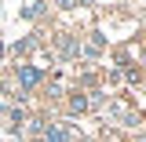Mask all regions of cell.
Returning <instances> with one entry per match:
<instances>
[{
    "instance_id": "cell-1",
    "label": "cell",
    "mask_w": 146,
    "mask_h": 142,
    "mask_svg": "<svg viewBox=\"0 0 146 142\" xmlns=\"http://www.w3.org/2000/svg\"><path fill=\"white\" fill-rule=\"evenodd\" d=\"M18 84L26 91L33 88V84H40V69H36V66H18Z\"/></svg>"
},
{
    "instance_id": "cell-2",
    "label": "cell",
    "mask_w": 146,
    "mask_h": 142,
    "mask_svg": "<svg viewBox=\"0 0 146 142\" xmlns=\"http://www.w3.org/2000/svg\"><path fill=\"white\" fill-rule=\"evenodd\" d=\"M40 135H44V142H70V131H66V127H58V124L44 127Z\"/></svg>"
},
{
    "instance_id": "cell-3",
    "label": "cell",
    "mask_w": 146,
    "mask_h": 142,
    "mask_svg": "<svg viewBox=\"0 0 146 142\" xmlns=\"http://www.w3.org/2000/svg\"><path fill=\"white\" fill-rule=\"evenodd\" d=\"M70 109H73V113H84V109H88V98H84V95H73V98H70Z\"/></svg>"
}]
</instances>
